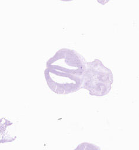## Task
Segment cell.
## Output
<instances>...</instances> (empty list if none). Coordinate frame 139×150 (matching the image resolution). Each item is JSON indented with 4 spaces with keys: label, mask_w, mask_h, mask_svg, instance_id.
I'll use <instances>...</instances> for the list:
<instances>
[{
    "label": "cell",
    "mask_w": 139,
    "mask_h": 150,
    "mask_svg": "<svg viewBox=\"0 0 139 150\" xmlns=\"http://www.w3.org/2000/svg\"><path fill=\"white\" fill-rule=\"evenodd\" d=\"M86 62L76 51L63 48L46 63L45 77L48 87L59 94L75 92L82 87Z\"/></svg>",
    "instance_id": "obj_1"
},
{
    "label": "cell",
    "mask_w": 139,
    "mask_h": 150,
    "mask_svg": "<svg viewBox=\"0 0 139 150\" xmlns=\"http://www.w3.org/2000/svg\"><path fill=\"white\" fill-rule=\"evenodd\" d=\"M96 1H97V2L98 3H99V4H102V5H105V4H106V3H107L108 2H109L111 0H96Z\"/></svg>",
    "instance_id": "obj_3"
},
{
    "label": "cell",
    "mask_w": 139,
    "mask_h": 150,
    "mask_svg": "<svg viewBox=\"0 0 139 150\" xmlns=\"http://www.w3.org/2000/svg\"><path fill=\"white\" fill-rule=\"evenodd\" d=\"M113 74L99 59L86 63L82 88L90 94L102 96L109 93L113 83Z\"/></svg>",
    "instance_id": "obj_2"
},
{
    "label": "cell",
    "mask_w": 139,
    "mask_h": 150,
    "mask_svg": "<svg viewBox=\"0 0 139 150\" xmlns=\"http://www.w3.org/2000/svg\"><path fill=\"white\" fill-rule=\"evenodd\" d=\"M61 1H65V2H70V1H72L74 0H60Z\"/></svg>",
    "instance_id": "obj_4"
}]
</instances>
